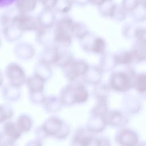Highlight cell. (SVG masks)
<instances>
[{
    "label": "cell",
    "mask_w": 146,
    "mask_h": 146,
    "mask_svg": "<svg viewBox=\"0 0 146 146\" xmlns=\"http://www.w3.org/2000/svg\"><path fill=\"white\" fill-rule=\"evenodd\" d=\"M111 86L113 90L119 92H126L132 86L128 77L123 73L113 75L111 80Z\"/></svg>",
    "instance_id": "13"
},
{
    "label": "cell",
    "mask_w": 146,
    "mask_h": 146,
    "mask_svg": "<svg viewBox=\"0 0 146 146\" xmlns=\"http://www.w3.org/2000/svg\"><path fill=\"white\" fill-rule=\"evenodd\" d=\"M145 7H146V0H145Z\"/></svg>",
    "instance_id": "47"
},
{
    "label": "cell",
    "mask_w": 146,
    "mask_h": 146,
    "mask_svg": "<svg viewBox=\"0 0 146 146\" xmlns=\"http://www.w3.org/2000/svg\"><path fill=\"white\" fill-rule=\"evenodd\" d=\"M33 74L46 82L52 75L51 65L43 60H39L34 67Z\"/></svg>",
    "instance_id": "18"
},
{
    "label": "cell",
    "mask_w": 146,
    "mask_h": 146,
    "mask_svg": "<svg viewBox=\"0 0 146 146\" xmlns=\"http://www.w3.org/2000/svg\"><path fill=\"white\" fill-rule=\"evenodd\" d=\"M123 108L126 113L135 115L138 113L141 109L140 102L136 99H128L123 102Z\"/></svg>",
    "instance_id": "25"
},
{
    "label": "cell",
    "mask_w": 146,
    "mask_h": 146,
    "mask_svg": "<svg viewBox=\"0 0 146 146\" xmlns=\"http://www.w3.org/2000/svg\"><path fill=\"white\" fill-rule=\"evenodd\" d=\"M3 36L9 42H14L19 39L24 33L17 25L11 23L6 26L2 30Z\"/></svg>",
    "instance_id": "21"
},
{
    "label": "cell",
    "mask_w": 146,
    "mask_h": 146,
    "mask_svg": "<svg viewBox=\"0 0 146 146\" xmlns=\"http://www.w3.org/2000/svg\"><path fill=\"white\" fill-rule=\"evenodd\" d=\"M13 53L17 58L27 60L33 58L35 53V50L31 43L21 42L15 45L13 49Z\"/></svg>",
    "instance_id": "9"
},
{
    "label": "cell",
    "mask_w": 146,
    "mask_h": 146,
    "mask_svg": "<svg viewBox=\"0 0 146 146\" xmlns=\"http://www.w3.org/2000/svg\"><path fill=\"white\" fill-rule=\"evenodd\" d=\"M12 23L17 25L23 32L36 31L40 27L36 17L29 14L18 13L14 17Z\"/></svg>",
    "instance_id": "6"
},
{
    "label": "cell",
    "mask_w": 146,
    "mask_h": 146,
    "mask_svg": "<svg viewBox=\"0 0 146 146\" xmlns=\"http://www.w3.org/2000/svg\"><path fill=\"white\" fill-rule=\"evenodd\" d=\"M40 27L52 29L56 22V14L53 10L43 9L37 15Z\"/></svg>",
    "instance_id": "12"
},
{
    "label": "cell",
    "mask_w": 146,
    "mask_h": 146,
    "mask_svg": "<svg viewBox=\"0 0 146 146\" xmlns=\"http://www.w3.org/2000/svg\"><path fill=\"white\" fill-rule=\"evenodd\" d=\"M74 84V99L75 104L86 103L89 98V93L83 84L80 83H73Z\"/></svg>",
    "instance_id": "23"
},
{
    "label": "cell",
    "mask_w": 146,
    "mask_h": 146,
    "mask_svg": "<svg viewBox=\"0 0 146 146\" xmlns=\"http://www.w3.org/2000/svg\"><path fill=\"white\" fill-rule=\"evenodd\" d=\"M1 37H0V46H1Z\"/></svg>",
    "instance_id": "46"
},
{
    "label": "cell",
    "mask_w": 146,
    "mask_h": 146,
    "mask_svg": "<svg viewBox=\"0 0 146 146\" xmlns=\"http://www.w3.org/2000/svg\"><path fill=\"white\" fill-rule=\"evenodd\" d=\"M0 146H17L15 141H14L10 139H6L3 140Z\"/></svg>",
    "instance_id": "38"
},
{
    "label": "cell",
    "mask_w": 146,
    "mask_h": 146,
    "mask_svg": "<svg viewBox=\"0 0 146 146\" xmlns=\"http://www.w3.org/2000/svg\"><path fill=\"white\" fill-rule=\"evenodd\" d=\"M71 1L73 2V4L75 3L76 5H83L86 2V0H71Z\"/></svg>",
    "instance_id": "41"
},
{
    "label": "cell",
    "mask_w": 146,
    "mask_h": 146,
    "mask_svg": "<svg viewBox=\"0 0 146 146\" xmlns=\"http://www.w3.org/2000/svg\"><path fill=\"white\" fill-rule=\"evenodd\" d=\"M3 140V135L2 132H0V145L1 144Z\"/></svg>",
    "instance_id": "44"
},
{
    "label": "cell",
    "mask_w": 146,
    "mask_h": 146,
    "mask_svg": "<svg viewBox=\"0 0 146 146\" xmlns=\"http://www.w3.org/2000/svg\"><path fill=\"white\" fill-rule=\"evenodd\" d=\"M35 137L39 140H43L47 138L48 136L46 135V133H45L44 131L43 130V129L42 128V127H41V125L38 126V127L36 128V129H35Z\"/></svg>",
    "instance_id": "35"
},
{
    "label": "cell",
    "mask_w": 146,
    "mask_h": 146,
    "mask_svg": "<svg viewBox=\"0 0 146 146\" xmlns=\"http://www.w3.org/2000/svg\"><path fill=\"white\" fill-rule=\"evenodd\" d=\"M115 140L119 146H137L139 143L138 133L129 128H122L115 136Z\"/></svg>",
    "instance_id": "7"
},
{
    "label": "cell",
    "mask_w": 146,
    "mask_h": 146,
    "mask_svg": "<svg viewBox=\"0 0 146 146\" xmlns=\"http://www.w3.org/2000/svg\"><path fill=\"white\" fill-rule=\"evenodd\" d=\"M105 119L107 125L120 129L124 128L128 122V119L126 115L117 110H109Z\"/></svg>",
    "instance_id": "8"
},
{
    "label": "cell",
    "mask_w": 146,
    "mask_h": 146,
    "mask_svg": "<svg viewBox=\"0 0 146 146\" xmlns=\"http://www.w3.org/2000/svg\"><path fill=\"white\" fill-rule=\"evenodd\" d=\"M107 126L105 117L90 115L85 127L88 132L96 135L102 132Z\"/></svg>",
    "instance_id": "10"
},
{
    "label": "cell",
    "mask_w": 146,
    "mask_h": 146,
    "mask_svg": "<svg viewBox=\"0 0 146 146\" xmlns=\"http://www.w3.org/2000/svg\"><path fill=\"white\" fill-rule=\"evenodd\" d=\"M2 133L7 139L16 141L21 137L23 133L18 128L16 122L10 120L3 124Z\"/></svg>",
    "instance_id": "14"
},
{
    "label": "cell",
    "mask_w": 146,
    "mask_h": 146,
    "mask_svg": "<svg viewBox=\"0 0 146 146\" xmlns=\"http://www.w3.org/2000/svg\"><path fill=\"white\" fill-rule=\"evenodd\" d=\"M14 115L12 107L9 104H0V124H3L10 120Z\"/></svg>",
    "instance_id": "29"
},
{
    "label": "cell",
    "mask_w": 146,
    "mask_h": 146,
    "mask_svg": "<svg viewBox=\"0 0 146 146\" xmlns=\"http://www.w3.org/2000/svg\"><path fill=\"white\" fill-rule=\"evenodd\" d=\"M36 40L44 47L54 44V30L39 27L36 31Z\"/></svg>",
    "instance_id": "16"
},
{
    "label": "cell",
    "mask_w": 146,
    "mask_h": 146,
    "mask_svg": "<svg viewBox=\"0 0 146 146\" xmlns=\"http://www.w3.org/2000/svg\"><path fill=\"white\" fill-rule=\"evenodd\" d=\"M89 69L88 64L83 60H74L66 67L62 68L65 78L74 83L79 77L84 76Z\"/></svg>",
    "instance_id": "4"
},
{
    "label": "cell",
    "mask_w": 146,
    "mask_h": 146,
    "mask_svg": "<svg viewBox=\"0 0 146 146\" xmlns=\"http://www.w3.org/2000/svg\"><path fill=\"white\" fill-rule=\"evenodd\" d=\"M136 90L146 97V75L139 76L134 84Z\"/></svg>",
    "instance_id": "31"
},
{
    "label": "cell",
    "mask_w": 146,
    "mask_h": 146,
    "mask_svg": "<svg viewBox=\"0 0 146 146\" xmlns=\"http://www.w3.org/2000/svg\"><path fill=\"white\" fill-rule=\"evenodd\" d=\"M16 123L22 133H27L33 128V121L30 115L26 113H22L17 117Z\"/></svg>",
    "instance_id": "24"
},
{
    "label": "cell",
    "mask_w": 146,
    "mask_h": 146,
    "mask_svg": "<svg viewBox=\"0 0 146 146\" xmlns=\"http://www.w3.org/2000/svg\"><path fill=\"white\" fill-rule=\"evenodd\" d=\"M87 33V30L83 24L79 22H74L71 28V34L72 37L83 39L86 36Z\"/></svg>",
    "instance_id": "28"
},
{
    "label": "cell",
    "mask_w": 146,
    "mask_h": 146,
    "mask_svg": "<svg viewBox=\"0 0 146 146\" xmlns=\"http://www.w3.org/2000/svg\"><path fill=\"white\" fill-rule=\"evenodd\" d=\"M74 23L70 17H63L58 21L54 29V44L59 48L69 47L72 43L71 28Z\"/></svg>",
    "instance_id": "1"
},
{
    "label": "cell",
    "mask_w": 146,
    "mask_h": 146,
    "mask_svg": "<svg viewBox=\"0 0 146 146\" xmlns=\"http://www.w3.org/2000/svg\"><path fill=\"white\" fill-rule=\"evenodd\" d=\"M45 82L42 78L33 74L27 78L26 84L29 92H43Z\"/></svg>",
    "instance_id": "19"
},
{
    "label": "cell",
    "mask_w": 146,
    "mask_h": 146,
    "mask_svg": "<svg viewBox=\"0 0 146 146\" xmlns=\"http://www.w3.org/2000/svg\"><path fill=\"white\" fill-rule=\"evenodd\" d=\"M40 125L48 137L57 140H64L71 133V127L68 123L56 116L48 117Z\"/></svg>",
    "instance_id": "2"
},
{
    "label": "cell",
    "mask_w": 146,
    "mask_h": 146,
    "mask_svg": "<svg viewBox=\"0 0 146 146\" xmlns=\"http://www.w3.org/2000/svg\"><path fill=\"white\" fill-rule=\"evenodd\" d=\"M42 105L46 112L51 114L59 112L63 106L59 97L52 95L46 96Z\"/></svg>",
    "instance_id": "15"
},
{
    "label": "cell",
    "mask_w": 146,
    "mask_h": 146,
    "mask_svg": "<svg viewBox=\"0 0 146 146\" xmlns=\"http://www.w3.org/2000/svg\"><path fill=\"white\" fill-rule=\"evenodd\" d=\"M58 97L63 106H71L75 104L74 83H71L63 87L61 89Z\"/></svg>",
    "instance_id": "17"
},
{
    "label": "cell",
    "mask_w": 146,
    "mask_h": 146,
    "mask_svg": "<svg viewBox=\"0 0 146 146\" xmlns=\"http://www.w3.org/2000/svg\"><path fill=\"white\" fill-rule=\"evenodd\" d=\"M5 73L9 84L19 88L26 84L27 77L25 72L18 63H9L5 68Z\"/></svg>",
    "instance_id": "5"
},
{
    "label": "cell",
    "mask_w": 146,
    "mask_h": 146,
    "mask_svg": "<svg viewBox=\"0 0 146 146\" xmlns=\"http://www.w3.org/2000/svg\"><path fill=\"white\" fill-rule=\"evenodd\" d=\"M137 146H146V142L143 141V142L139 143Z\"/></svg>",
    "instance_id": "45"
},
{
    "label": "cell",
    "mask_w": 146,
    "mask_h": 146,
    "mask_svg": "<svg viewBox=\"0 0 146 146\" xmlns=\"http://www.w3.org/2000/svg\"><path fill=\"white\" fill-rule=\"evenodd\" d=\"M73 60L74 56L71 52L67 50H61L60 48V52L59 60L55 66L59 67L62 68H63L66 67L67 66H68Z\"/></svg>",
    "instance_id": "27"
},
{
    "label": "cell",
    "mask_w": 146,
    "mask_h": 146,
    "mask_svg": "<svg viewBox=\"0 0 146 146\" xmlns=\"http://www.w3.org/2000/svg\"><path fill=\"white\" fill-rule=\"evenodd\" d=\"M60 48L55 45L43 47L39 56V60H43L50 65H56L60 56Z\"/></svg>",
    "instance_id": "11"
},
{
    "label": "cell",
    "mask_w": 146,
    "mask_h": 146,
    "mask_svg": "<svg viewBox=\"0 0 146 146\" xmlns=\"http://www.w3.org/2000/svg\"><path fill=\"white\" fill-rule=\"evenodd\" d=\"M90 2H91L92 4L96 5H100L103 3L106 0H88Z\"/></svg>",
    "instance_id": "40"
},
{
    "label": "cell",
    "mask_w": 146,
    "mask_h": 146,
    "mask_svg": "<svg viewBox=\"0 0 146 146\" xmlns=\"http://www.w3.org/2000/svg\"><path fill=\"white\" fill-rule=\"evenodd\" d=\"M3 83V76L2 73L0 71V87L2 86Z\"/></svg>",
    "instance_id": "43"
},
{
    "label": "cell",
    "mask_w": 146,
    "mask_h": 146,
    "mask_svg": "<svg viewBox=\"0 0 146 146\" xmlns=\"http://www.w3.org/2000/svg\"><path fill=\"white\" fill-rule=\"evenodd\" d=\"M72 6L71 0H58L55 9L59 13L66 14L71 10Z\"/></svg>",
    "instance_id": "30"
},
{
    "label": "cell",
    "mask_w": 146,
    "mask_h": 146,
    "mask_svg": "<svg viewBox=\"0 0 146 146\" xmlns=\"http://www.w3.org/2000/svg\"><path fill=\"white\" fill-rule=\"evenodd\" d=\"M100 146H111V143L109 139L106 137H99Z\"/></svg>",
    "instance_id": "39"
},
{
    "label": "cell",
    "mask_w": 146,
    "mask_h": 146,
    "mask_svg": "<svg viewBox=\"0 0 146 146\" xmlns=\"http://www.w3.org/2000/svg\"><path fill=\"white\" fill-rule=\"evenodd\" d=\"M39 0H17L15 9L20 14H29L36 7Z\"/></svg>",
    "instance_id": "22"
},
{
    "label": "cell",
    "mask_w": 146,
    "mask_h": 146,
    "mask_svg": "<svg viewBox=\"0 0 146 146\" xmlns=\"http://www.w3.org/2000/svg\"><path fill=\"white\" fill-rule=\"evenodd\" d=\"M132 56L129 54H124L119 56V62L122 63H127L131 62Z\"/></svg>",
    "instance_id": "37"
},
{
    "label": "cell",
    "mask_w": 146,
    "mask_h": 146,
    "mask_svg": "<svg viewBox=\"0 0 146 146\" xmlns=\"http://www.w3.org/2000/svg\"><path fill=\"white\" fill-rule=\"evenodd\" d=\"M105 48V43L104 40L101 38H96L91 47V50L97 54L102 53Z\"/></svg>",
    "instance_id": "33"
},
{
    "label": "cell",
    "mask_w": 146,
    "mask_h": 146,
    "mask_svg": "<svg viewBox=\"0 0 146 146\" xmlns=\"http://www.w3.org/2000/svg\"><path fill=\"white\" fill-rule=\"evenodd\" d=\"M108 110L107 100H97V103L91 108L90 115L106 117Z\"/></svg>",
    "instance_id": "26"
},
{
    "label": "cell",
    "mask_w": 146,
    "mask_h": 146,
    "mask_svg": "<svg viewBox=\"0 0 146 146\" xmlns=\"http://www.w3.org/2000/svg\"><path fill=\"white\" fill-rule=\"evenodd\" d=\"M58 0H39L43 9L54 10L57 4Z\"/></svg>",
    "instance_id": "34"
},
{
    "label": "cell",
    "mask_w": 146,
    "mask_h": 146,
    "mask_svg": "<svg viewBox=\"0 0 146 146\" xmlns=\"http://www.w3.org/2000/svg\"><path fill=\"white\" fill-rule=\"evenodd\" d=\"M70 146H100V139L88 132L86 127H79L74 132Z\"/></svg>",
    "instance_id": "3"
},
{
    "label": "cell",
    "mask_w": 146,
    "mask_h": 146,
    "mask_svg": "<svg viewBox=\"0 0 146 146\" xmlns=\"http://www.w3.org/2000/svg\"><path fill=\"white\" fill-rule=\"evenodd\" d=\"M5 27L4 22H3V18H2V15L0 14V30H3V29Z\"/></svg>",
    "instance_id": "42"
},
{
    "label": "cell",
    "mask_w": 146,
    "mask_h": 146,
    "mask_svg": "<svg viewBox=\"0 0 146 146\" xmlns=\"http://www.w3.org/2000/svg\"><path fill=\"white\" fill-rule=\"evenodd\" d=\"M25 146H43V141L35 138L28 141Z\"/></svg>",
    "instance_id": "36"
},
{
    "label": "cell",
    "mask_w": 146,
    "mask_h": 146,
    "mask_svg": "<svg viewBox=\"0 0 146 146\" xmlns=\"http://www.w3.org/2000/svg\"><path fill=\"white\" fill-rule=\"evenodd\" d=\"M46 96L43 92H29L30 101L35 105H42L44 102Z\"/></svg>",
    "instance_id": "32"
},
{
    "label": "cell",
    "mask_w": 146,
    "mask_h": 146,
    "mask_svg": "<svg viewBox=\"0 0 146 146\" xmlns=\"http://www.w3.org/2000/svg\"><path fill=\"white\" fill-rule=\"evenodd\" d=\"M21 95V88L8 84L3 86L2 90V96L4 100L9 102L18 100Z\"/></svg>",
    "instance_id": "20"
}]
</instances>
